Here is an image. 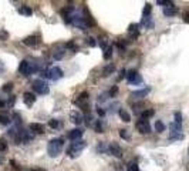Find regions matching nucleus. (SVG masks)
I'll return each mask as SVG.
<instances>
[{
  "label": "nucleus",
  "instance_id": "de8ad7c7",
  "mask_svg": "<svg viewBox=\"0 0 189 171\" xmlns=\"http://www.w3.org/2000/svg\"><path fill=\"white\" fill-rule=\"evenodd\" d=\"M97 111H98V116H100V117H104V116H105V110H102L101 107L97 110Z\"/></svg>",
  "mask_w": 189,
  "mask_h": 171
},
{
  "label": "nucleus",
  "instance_id": "f3484780",
  "mask_svg": "<svg viewBox=\"0 0 189 171\" xmlns=\"http://www.w3.org/2000/svg\"><path fill=\"white\" fill-rule=\"evenodd\" d=\"M176 13H178V10H176L175 4L168 6V7H165V9H164V14H165L167 17H174V16H176Z\"/></svg>",
  "mask_w": 189,
  "mask_h": 171
},
{
  "label": "nucleus",
  "instance_id": "37998d69",
  "mask_svg": "<svg viewBox=\"0 0 189 171\" xmlns=\"http://www.w3.org/2000/svg\"><path fill=\"white\" fill-rule=\"evenodd\" d=\"M13 118H14V123H16V124H20V121H22V118H20V116H19L17 113H16V114L13 116Z\"/></svg>",
  "mask_w": 189,
  "mask_h": 171
},
{
  "label": "nucleus",
  "instance_id": "aec40b11",
  "mask_svg": "<svg viewBox=\"0 0 189 171\" xmlns=\"http://www.w3.org/2000/svg\"><path fill=\"white\" fill-rule=\"evenodd\" d=\"M118 114H120L121 120H123V121H125V123H130V121H131V116H130V113H128L127 110L120 108V110H118Z\"/></svg>",
  "mask_w": 189,
  "mask_h": 171
},
{
  "label": "nucleus",
  "instance_id": "cd10ccee",
  "mask_svg": "<svg viewBox=\"0 0 189 171\" xmlns=\"http://www.w3.org/2000/svg\"><path fill=\"white\" fill-rule=\"evenodd\" d=\"M155 130L158 133H164V131H165V124H164L161 120H158L155 123Z\"/></svg>",
  "mask_w": 189,
  "mask_h": 171
},
{
  "label": "nucleus",
  "instance_id": "412c9836",
  "mask_svg": "<svg viewBox=\"0 0 189 171\" xmlns=\"http://www.w3.org/2000/svg\"><path fill=\"white\" fill-rule=\"evenodd\" d=\"M141 26H144V27H146V29H154V21L151 20V16L144 17L142 21H141Z\"/></svg>",
  "mask_w": 189,
  "mask_h": 171
},
{
  "label": "nucleus",
  "instance_id": "6e6552de",
  "mask_svg": "<svg viewBox=\"0 0 189 171\" xmlns=\"http://www.w3.org/2000/svg\"><path fill=\"white\" fill-rule=\"evenodd\" d=\"M127 80H128V83L130 84H141L142 83V77L141 74L138 73V71H135V70H131V71H128V74H127Z\"/></svg>",
  "mask_w": 189,
  "mask_h": 171
},
{
  "label": "nucleus",
  "instance_id": "dca6fc26",
  "mask_svg": "<svg viewBox=\"0 0 189 171\" xmlns=\"http://www.w3.org/2000/svg\"><path fill=\"white\" fill-rule=\"evenodd\" d=\"M30 130H32V133H36V134H43L44 133V126L43 124H40V123H32L30 124Z\"/></svg>",
  "mask_w": 189,
  "mask_h": 171
},
{
  "label": "nucleus",
  "instance_id": "c03bdc74",
  "mask_svg": "<svg viewBox=\"0 0 189 171\" xmlns=\"http://www.w3.org/2000/svg\"><path fill=\"white\" fill-rule=\"evenodd\" d=\"M6 39H7V33L0 30V40H6Z\"/></svg>",
  "mask_w": 189,
  "mask_h": 171
},
{
  "label": "nucleus",
  "instance_id": "09e8293b",
  "mask_svg": "<svg viewBox=\"0 0 189 171\" xmlns=\"http://www.w3.org/2000/svg\"><path fill=\"white\" fill-rule=\"evenodd\" d=\"M183 20L186 21V23H189V11H188V13H185V14H183Z\"/></svg>",
  "mask_w": 189,
  "mask_h": 171
},
{
  "label": "nucleus",
  "instance_id": "2f4dec72",
  "mask_svg": "<svg viewBox=\"0 0 189 171\" xmlns=\"http://www.w3.org/2000/svg\"><path fill=\"white\" fill-rule=\"evenodd\" d=\"M151 10H152V6L149 4V3H146L145 4V7H144V17H146V16H149V13H151Z\"/></svg>",
  "mask_w": 189,
  "mask_h": 171
},
{
  "label": "nucleus",
  "instance_id": "9b49d317",
  "mask_svg": "<svg viewBox=\"0 0 189 171\" xmlns=\"http://www.w3.org/2000/svg\"><path fill=\"white\" fill-rule=\"evenodd\" d=\"M70 118H71V121H73L74 124H77V126H80V124L84 121V117H83V114H81L78 110H73V111L70 113Z\"/></svg>",
  "mask_w": 189,
  "mask_h": 171
},
{
  "label": "nucleus",
  "instance_id": "f03ea898",
  "mask_svg": "<svg viewBox=\"0 0 189 171\" xmlns=\"http://www.w3.org/2000/svg\"><path fill=\"white\" fill-rule=\"evenodd\" d=\"M85 146H87V143H85V141H83V140H78V141L71 143V144H70V147L67 148V154H68V157H71V158H76V157H78V155H80V153L85 148Z\"/></svg>",
  "mask_w": 189,
  "mask_h": 171
},
{
  "label": "nucleus",
  "instance_id": "4c0bfd02",
  "mask_svg": "<svg viewBox=\"0 0 189 171\" xmlns=\"http://www.w3.org/2000/svg\"><path fill=\"white\" fill-rule=\"evenodd\" d=\"M156 3H158L159 6H167V7H168V6H172V4H174L172 1H168V0H158Z\"/></svg>",
  "mask_w": 189,
  "mask_h": 171
},
{
  "label": "nucleus",
  "instance_id": "8fccbe9b",
  "mask_svg": "<svg viewBox=\"0 0 189 171\" xmlns=\"http://www.w3.org/2000/svg\"><path fill=\"white\" fill-rule=\"evenodd\" d=\"M3 71H4V64L0 61V73H3Z\"/></svg>",
  "mask_w": 189,
  "mask_h": 171
},
{
  "label": "nucleus",
  "instance_id": "b1692460",
  "mask_svg": "<svg viewBox=\"0 0 189 171\" xmlns=\"http://www.w3.org/2000/svg\"><path fill=\"white\" fill-rule=\"evenodd\" d=\"M10 123H11V120L7 114H0V124L1 126H9Z\"/></svg>",
  "mask_w": 189,
  "mask_h": 171
},
{
  "label": "nucleus",
  "instance_id": "20e7f679",
  "mask_svg": "<svg viewBox=\"0 0 189 171\" xmlns=\"http://www.w3.org/2000/svg\"><path fill=\"white\" fill-rule=\"evenodd\" d=\"M34 138V136L30 131L26 130H17V134L14 136V141L16 144H27L29 141H32Z\"/></svg>",
  "mask_w": 189,
  "mask_h": 171
},
{
  "label": "nucleus",
  "instance_id": "49530a36",
  "mask_svg": "<svg viewBox=\"0 0 189 171\" xmlns=\"http://www.w3.org/2000/svg\"><path fill=\"white\" fill-rule=\"evenodd\" d=\"M100 46H101V49H102V50H105V49L108 47V46H107V43H105V40H101V42H100Z\"/></svg>",
  "mask_w": 189,
  "mask_h": 171
},
{
  "label": "nucleus",
  "instance_id": "1a4fd4ad",
  "mask_svg": "<svg viewBox=\"0 0 189 171\" xmlns=\"http://www.w3.org/2000/svg\"><path fill=\"white\" fill-rule=\"evenodd\" d=\"M74 103L78 104L84 111H88V93H87V91H83Z\"/></svg>",
  "mask_w": 189,
  "mask_h": 171
},
{
  "label": "nucleus",
  "instance_id": "f704fd0d",
  "mask_svg": "<svg viewBox=\"0 0 189 171\" xmlns=\"http://www.w3.org/2000/svg\"><path fill=\"white\" fill-rule=\"evenodd\" d=\"M48 126H50L51 128H58V127H60V123H58V120L53 118V120H50V121H48Z\"/></svg>",
  "mask_w": 189,
  "mask_h": 171
},
{
  "label": "nucleus",
  "instance_id": "473e14b6",
  "mask_svg": "<svg viewBox=\"0 0 189 171\" xmlns=\"http://www.w3.org/2000/svg\"><path fill=\"white\" fill-rule=\"evenodd\" d=\"M141 107H144V103H135V104H132L134 113H139V111H141ZM141 113H142V111H141Z\"/></svg>",
  "mask_w": 189,
  "mask_h": 171
},
{
  "label": "nucleus",
  "instance_id": "7c9ffc66",
  "mask_svg": "<svg viewBox=\"0 0 189 171\" xmlns=\"http://www.w3.org/2000/svg\"><path fill=\"white\" fill-rule=\"evenodd\" d=\"M7 148H9V146H7L6 140L0 138V151H1V153H3V151H7Z\"/></svg>",
  "mask_w": 189,
  "mask_h": 171
},
{
  "label": "nucleus",
  "instance_id": "a19ab883",
  "mask_svg": "<svg viewBox=\"0 0 189 171\" xmlns=\"http://www.w3.org/2000/svg\"><path fill=\"white\" fill-rule=\"evenodd\" d=\"M175 123L182 124V114H181L179 111H176V113H175Z\"/></svg>",
  "mask_w": 189,
  "mask_h": 171
},
{
  "label": "nucleus",
  "instance_id": "e433bc0d",
  "mask_svg": "<svg viewBox=\"0 0 189 171\" xmlns=\"http://www.w3.org/2000/svg\"><path fill=\"white\" fill-rule=\"evenodd\" d=\"M63 56H64V50H63V49H60V50H57L56 53H54V59H56V60H61V59H63Z\"/></svg>",
  "mask_w": 189,
  "mask_h": 171
},
{
  "label": "nucleus",
  "instance_id": "39448f33",
  "mask_svg": "<svg viewBox=\"0 0 189 171\" xmlns=\"http://www.w3.org/2000/svg\"><path fill=\"white\" fill-rule=\"evenodd\" d=\"M33 90L37 94H40V96H44V94L50 93V88H48V86H47V83H46L44 80H34Z\"/></svg>",
  "mask_w": 189,
  "mask_h": 171
},
{
  "label": "nucleus",
  "instance_id": "c9c22d12",
  "mask_svg": "<svg viewBox=\"0 0 189 171\" xmlns=\"http://www.w3.org/2000/svg\"><path fill=\"white\" fill-rule=\"evenodd\" d=\"M120 137L124 140H130V134H128V130H120Z\"/></svg>",
  "mask_w": 189,
  "mask_h": 171
},
{
  "label": "nucleus",
  "instance_id": "72a5a7b5",
  "mask_svg": "<svg viewBox=\"0 0 189 171\" xmlns=\"http://www.w3.org/2000/svg\"><path fill=\"white\" fill-rule=\"evenodd\" d=\"M127 168H128V171H139V168H138V165L134 163V161H131L128 165H127Z\"/></svg>",
  "mask_w": 189,
  "mask_h": 171
},
{
  "label": "nucleus",
  "instance_id": "ddd939ff",
  "mask_svg": "<svg viewBox=\"0 0 189 171\" xmlns=\"http://www.w3.org/2000/svg\"><path fill=\"white\" fill-rule=\"evenodd\" d=\"M149 91H151V87H145L142 90H136V91L131 93V97L132 98H144L149 94Z\"/></svg>",
  "mask_w": 189,
  "mask_h": 171
},
{
  "label": "nucleus",
  "instance_id": "7ed1b4c3",
  "mask_svg": "<svg viewBox=\"0 0 189 171\" xmlns=\"http://www.w3.org/2000/svg\"><path fill=\"white\" fill-rule=\"evenodd\" d=\"M43 77L46 78H50V80H53V81H57V80H60L64 73H63V70L60 69V67H51V69H48V70H44L43 73H41Z\"/></svg>",
  "mask_w": 189,
  "mask_h": 171
},
{
  "label": "nucleus",
  "instance_id": "79ce46f5",
  "mask_svg": "<svg viewBox=\"0 0 189 171\" xmlns=\"http://www.w3.org/2000/svg\"><path fill=\"white\" fill-rule=\"evenodd\" d=\"M117 93H118V87L114 86V87L111 88V91H110V94H111V97H115L117 96Z\"/></svg>",
  "mask_w": 189,
  "mask_h": 171
},
{
  "label": "nucleus",
  "instance_id": "bb28decb",
  "mask_svg": "<svg viewBox=\"0 0 189 171\" xmlns=\"http://www.w3.org/2000/svg\"><path fill=\"white\" fill-rule=\"evenodd\" d=\"M155 114V111L154 110H144L142 113H141V118H144V120H148L149 117H152Z\"/></svg>",
  "mask_w": 189,
  "mask_h": 171
},
{
  "label": "nucleus",
  "instance_id": "393cba45",
  "mask_svg": "<svg viewBox=\"0 0 189 171\" xmlns=\"http://www.w3.org/2000/svg\"><path fill=\"white\" fill-rule=\"evenodd\" d=\"M94 130H95V133H104V123L101 120H97L94 124Z\"/></svg>",
  "mask_w": 189,
  "mask_h": 171
},
{
  "label": "nucleus",
  "instance_id": "ea45409f",
  "mask_svg": "<svg viewBox=\"0 0 189 171\" xmlns=\"http://www.w3.org/2000/svg\"><path fill=\"white\" fill-rule=\"evenodd\" d=\"M85 43L88 44L90 47H95V40H94L92 37H87V39H85Z\"/></svg>",
  "mask_w": 189,
  "mask_h": 171
},
{
  "label": "nucleus",
  "instance_id": "4468645a",
  "mask_svg": "<svg viewBox=\"0 0 189 171\" xmlns=\"http://www.w3.org/2000/svg\"><path fill=\"white\" fill-rule=\"evenodd\" d=\"M23 43L26 46H29V47H36V46H38L40 40H38V36H29V37H26L23 40Z\"/></svg>",
  "mask_w": 189,
  "mask_h": 171
},
{
  "label": "nucleus",
  "instance_id": "58836bf2",
  "mask_svg": "<svg viewBox=\"0 0 189 171\" xmlns=\"http://www.w3.org/2000/svg\"><path fill=\"white\" fill-rule=\"evenodd\" d=\"M13 90V83H6V84L3 86V91H6V93H9Z\"/></svg>",
  "mask_w": 189,
  "mask_h": 171
},
{
  "label": "nucleus",
  "instance_id": "c85d7f7f",
  "mask_svg": "<svg viewBox=\"0 0 189 171\" xmlns=\"http://www.w3.org/2000/svg\"><path fill=\"white\" fill-rule=\"evenodd\" d=\"M112 56V46H108L105 50H104V60H110Z\"/></svg>",
  "mask_w": 189,
  "mask_h": 171
},
{
  "label": "nucleus",
  "instance_id": "3c124183",
  "mask_svg": "<svg viewBox=\"0 0 189 171\" xmlns=\"http://www.w3.org/2000/svg\"><path fill=\"white\" fill-rule=\"evenodd\" d=\"M4 106V103H3V101H0V107H3Z\"/></svg>",
  "mask_w": 189,
  "mask_h": 171
},
{
  "label": "nucleus",
  "instance_id": "2eb2a0df",
  "mask_svg": "<svg viewBox=\"0 0 189 171\" xmlns=\"http://www.w3.org/2000/svg\"><path fill=\"white\" fill-rule=\"evenodd\" d=\"M23 101H24V104L26 106H33L34 103H36V96H34L33 93H30V91H27V93H24L23 94Z\"/></svg>",
  "mask_w": 189,
  "mask_h": 171
},
{
  "label": "nucleus",
  "instance_id": "423d86ee",
  "mask_svg": "<svg viewBox=\"0 0 189 171\" xmlns=\"http://www.w3.org/2000/svg\"><path fill=\"white\" fill-rule=\"evenodd\" d=\"M37 69L36 67H33L32 66V63L30 61H27V60H23V61H20V64H19V71H20V74L23 76H30L32 73H34Z\"/></svg>",
  "mask_w": 189,
  "mask_h": 171
},
{
  "label": "nucleus",
  "instance_id": "4be33fe9",
  "mask_svg": "<svg viewBox=\"0 0 189 171\" xmlns=\"http://www.w3.org/2000/svg\"><path fill=\"white\" fill-rule=\"evenodd\" d=\"M19 13L23 14V16H32L33 10H32L29 6H22V7H19Z\"/></svg>",
  "mask_w": 189,
  "mask_h": 171
},
{
  "label": "nucleus",
  "instance_id": "a211bd4d",
  "mask_svg": "<svg viewBox=\"0 0 189 171\" xmlns=\"http://www.w3.org/2000/svg\"><path fill=\"white\" fill-rule=\"evenodd\" d=\"M169 128H171V134H181L182 131V124H178V123H171L169 124Z\"/></svg>",
  "mask_w": 189,
  "mask_h": 171
},
{
  "label": "nucleus",
  "instance_id": "a878e982",
  "mask_svg": "<svg viewBox=\"0 0 189 171\" xmlns=\"http://www.w3.org/2000/svg\"><path fill=\"white\" fill-rule=\"evenodd\" d=\"M97 153H108V146L105 143H98L97 144Z\"/></svg>",
  "mask_w": 189,
  "mask_h": 171
},
{
  "label": "nucleus",
  "instance_id": "c756f323",
  "mask_svg": "<svg viewBox=\"0 0 189 171\" xmlns=\"http://www.w3.org/2000/svg\"><path fill=\"white\" fill-rule=\"evenodd\" d=\"M169 141H179V140H183V134L181 133V134H171L169 137H168Z\"/></svg>",
  "mask_w": 189,
  "mask_h": 171
},
{
  "label": "nucleus",
  "instance_id": "f8f14e48",
  "mask_svg": "<svg viewBox=\"0 0 189 171\" xmlns=\"http://www.w3.org/2000/svg\"><path fill=\"white\" fill-rule=\"evenodd\" d=\"M83 130H80V128H76V130H71L70 133H68V140H71V141H78V140H81L83 137Z\"/></svg>",
  "mask_w": 189,
  "mask_h": 171
},
{
  "label": "nucleus",
  "instance_id": "603ef678",
  "mask_svg": "<svg viewBox=\"0 0 189 171\" xmlns=\"http://www.w3.org/2000/svg\"><path fill=\"white\" fill-rule=\"evenodd\" d=\"M1 163H3V157L0 155V164H1Z\"/></svg>",
  "mask_w": 189,
  "mask_h": 171
},
{
  "label": "nucleus",
  "instance_id": "5701e85b",
  "mask_svg": "<svg viewBox=\"0 0 189 171\" xmlns=\"http://www.w3.org/2000/svg\"><path fill=\"white\" fill-rule=\"evenodd\" d=\"M128 32L131 34V37H136V36L139 34V33H138V24H130Z\"/></svg>",
  "mask_w": 189,
  "mask_h": 171
},
{
  "label": "nucleus",
  "instance_id": "f257e3e1",
  "mask_svg": "<svg viewBox=\"0 0 189 171\" xmlns=\"http://www.w3.org/2000/svg\"><path fill=\"white\" fill-rule=\"evenodd\" d=\"M64 148V140L63 138H53L47 146V153L50 157H57Z\"/></svg>",
  "mask_w": 189,
  "mask_h": 171
},
{
  "label": "nucleus",
  "instance_id": "9d476101",
  "mask_svg": "<svg viewBox=\"0 0 189 171\" xmlns=\"http://www.w3.org/2000/svg\"><path fill=\"white\" fill-rule=\"evenodd\" d=\"M108 153H110L111 155H114V157H117V158H121V157H123V148H121L117 143H114V141L108 146Z\"/></svg>",
  "mask_w": 189,
  "mask_h": 171
},
{
  "label": "nucleus",
  "instance_id": "6ab92c4d",
  "mask_svg": "<svg viewBox=\"0 0 189 171\" xmlns=\"http://www.w3.org/2000/svg\"><path fill=\"white\" fill-rule=\"evenodd\" d=\"M114 71H115V66H114V64H107V66L102 69V76H104V77H108V76H111Z\"/></svg>",
  "mask_w": 189,
  "mask_h": 171
},
{
  "label": "nucleus",
  "instance_id": "0eeeda50",
  "mask_svg": "<svg viewBox=\"0 0 189 171\" xmlns=\"http://www.w3.org/2000/svg\"><path fill=\"white\" fill-rule=\"evenodd\" d=\"M135 126H136V130H138L141 134H149V133H151V124H149L148 120L139 118Z\"/></svg>",
  "mask_w": 189,
  "mask_h": 171
},
{
  "label": "nucleus",
  "instance_id": "a18cd8bd",
  "mask_svg": "<svg viewBox=\"0 0 189 171\" xmlns=\"http://www.w3.org/2000/svg\"><path fill=\"white\" fill-rule=\"evenodd\" d=\"M117 47H118V49H120L121 52H124V50H125V44H123L121 42H118V43H117Z\"/></svg>",
  "mask_w": 189,
  "mask_h": 171
}]
</instances>
